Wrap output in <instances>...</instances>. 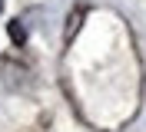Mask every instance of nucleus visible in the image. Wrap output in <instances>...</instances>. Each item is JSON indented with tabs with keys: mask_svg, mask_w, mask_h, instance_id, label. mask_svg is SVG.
I'll list each match as a JSON object with an SVG mask.
<instances>
[{
	"mask_svg": "<svg viewBox=\"0 0 146 132\" xmlns=\"http://www.w3.org/2000/svg\"><path fill=\"white\" fill-rule=\"evenodd\" d=\"M10 36H13V43H23V40H27V33H23V20H13V23H10Z\"/></svg>",
	"mask_w": 146,
	"mask_h": 132,
	"instance_id": "obj_1",
	"label": "nucleus"
},
{
	"mask_svg": "<svg viewBox=\"0 0 146 132\" xmlns=\"http://www.w3.org/2000/svg\"><path fill=\"white\" fill-rule=\"evenodd\" d=\"M0 13H3V0H0Z\"/></svg>",
	"mask_w": 146,
	"mask_h": 132,
	"instance_id": "obj_2",
	"label": "nucleus"
}]
</instances>
